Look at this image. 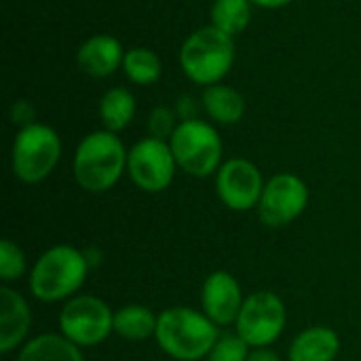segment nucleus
Masks as SVG:
<instances>
[{
    "label": "nucleus",
    "mask_w": 361,
    "mask_h": 361,
    "mask_svg": "<svg viewBox=\"0 0 361 361\" xmlns=\"http://www.w3.org/2000/svg\"><path fill=\"white\" fill-rule=\"evenodd\" d=\"M235 57H237L235 38L209 23L197 27L186 36V40L180 47L178 61L184 76L190 82L205 89L226 78V74L235 63Z\"/></svg>",
    "instance_id": "nucleus-1"
},
{
    "label": "nucleus",
    "mask_w": 361,
    "mask_h": 361,
    "mask_svg": "<svg viewBox=\"0 0 361 361\" xmlns=\"http://www.w3.org/2000/svg\"><path fill=\"white\" fill-rule=\"evenodd\" d=\"M157 343L173 360L197 361L218 343V326L203 313L186 307H173L159 315Z\"/></svg>",
    "instance_id": "nucleus-2"
},
{
    "label": "nucleus",
    "mask_w": 361,
    "mask_h": 361,
    "mask_svg": "<svg viewBox=\"0 0 361 361\" xmlns=\"http://www.w3.org/2000/svg\"><path fill=\"white\" fill-rule=\"evenodd\" d=\"M127 154L118 133L93 131L76 146L74 178L89 192H106L127 171Z\"/></svg>",
    "instance_id": "nucleus-3"
},
{
    "label": "nucleus",
    "mask_w": 361,
    "mask_h": 361,
    "mask_svg": "<svg viewBox=\"0 0 361 361\" xmlns=\"http://www.w3.org/2000/svg\"><path fill=\"white\" fill-rule=\"evenodd\" d=\"M89 273L85 254L70 245L47 250L30 273V290L42 302H57L78 292Z\"/></svg>",
    "instance_id": "nucleus-4"
},
{
    "label": "nucleus",
    "mask_w": 361,
    "mask_h": 361,
    "mask_svg": "<svg viewBox=\"0 0 361 361\" xmlns=\"http://www.w3.org/2000/svg\"><path fill=\"white\" fill-rule=\"evenodd\" d=\"M61 157L57 131L44 123H34L17 131L11 148V167L23 184H38L51 176Z\"/></svg>",
    "instance_id": "nucleus-5"
},
{
    "label": "nucleus",
    "mask_w": 361,
    "mask_h": 361,
    "mask_svg": "<svg viewBox=\"0 0 361 361\" xmlns=\"http://www.w3.org/2000/svg\"><path fill=\"white\" fill-rule=\"evenodd\" d=\"M176 163L182 171L195 178L218 173L222 161V137L214 125L192 118L180 121L176 133L169 140Z\"/></svg>",
    "instance_id": "nucleus-6"
},
{
    "label": "nucleus",
    "mask_w": 361,
    "mask_h": 361,
    "mask_svg": "<svg viewBox=\"0 0 361 361\" xmlns=\"http://www.w3.org/2000/svg\"><path fill=\"white\" fill-rule=\"evenodd\" d=\"M59 328L76 347H95L114 332V313L95 296H76L61 309Z\"/></svg>",
    "instance_id": "nucleus-7"
},
{
    "label": "nucleus",
    "mask_w": 361,
    "mask_h": 361,
    "mask_svg": "<svg viewBox=\"0 0 361 361\" xmlns=\"http://www.w3.org/2000/svg\"><path fill=\"white\" fill-rule=\"evenodd\" d=\"M176 169H178V163H176L169 142L148 135L129 148L127 173L131 182L144 192L165 190L173 182Z\"/></svg>",
    "instance_id": "nucleus-8"
},
{
    "label": "nucleus",
    "mask_w": 361,
    "mask_h": 361,
    "mask_svg": "<svg viewBox=\"0 0 361 361\" xmlns=\"http://www.w3.org/2000/svg\"><path fill=\"white\" fill-rule=\"evenodd\" d=\"M286 328V307L273 292L252 294L237 317V334L254 349L273 345Z\"/></svg>",
    "instance_id": "nucleus-9"
},
{
    "label": "nucleus",
    "mask_w": 361,
    "mask_h": 361,
    "mask_svg": "<svg viewBox=\"0 0 361 361\" xmlns=\"http://www.w3.org/2000/svg\"><path fill=\"white\" fill-rule=\"evenodd\" d=\"M309 203L307 184L294 173L273 176L262 190L258 203V216L262 224L271 228H281L294 222Z\"/></svg>",
    "instance_id": "nucleus-10"
},
{
    "label": "nucleus",
    "mask_w": 361,
    "mask_h": 361,
    "mask_svg": "<svg viewBox=\"0 0 361 361\" xmlns=\"http://www.w3.org/2000/svg\"><path fill=\"white\" fill-rule=\"evenodd\" d=\"M216 190L226 207L247 212L260 203L264 190L262 173L247 159H228L216 173Z\"/></svg>",
    "instance_id": "nucleus-11"
},
{
    "label": "nucleus",
    "mask_w": 361,
    "mask_h": 361,
    "mask_svg": "<svg viewBox=\"0 0 361 361\" xmlns=\"http://www.w3.org/2000/svg\"><path fill=\"white\" fill-rule=\"evenodd\" d=\"M201 302L205 315L216 326H228L237 322L245 300H241V288L237 279L226 271H216L203 283Z\"/></svg>",
    "instance_id": "nucleus-12"
},
{
    "label": "nucleus",
    "mask_w": 361,
    "mask_h": 361,
    "mask_svg": "<svg viewBox=\"0 0 361 361\" xmlns=\"http://www.w3.org/2000/svg\"><path fill=\"white\" fill-rule=\"evenodd\" d=\"M123 42L112 34H93L76 51V66L91 78H108L123 70Z\"/></svg>",
    "instance_id": "nucleus-13"
},
{
    "label": "nucleus",
    "mask_w": 361,
    "mask_h": 361,
    "mask_svg": "<svg viewBox=\"0 0 361 361\" xmlns=\"http://www.w3.org/2000/svg\"><path fill=\"white\" fill-rule=\"evenodd\" d=\"M30 307L21 294L0 288V351L11 353L30 330Z\"/></svg>",
    "instance_id": "nucleus-14"
},
{
    "label": "nucleus",
    "mask_w": 361,
    "mask_h": 361,
    "mask_svg": "<svg viewBox=\"0 0 361 361\" xmlns=\"http://www.w3.org/2000/svg\"><path fill=\"white\" fill-rule=\"evenodd\" d=\"M201 108L205 114L220 125H235L245 114V97L231 85H209L201 93Z\"/></svg>",
    "instance_id": "nucleus-15"
},
{
    "label": "nucleus",
    "mask_w": 361,
    "mask_h": 361,
    "mask_svg": "<svg viewBox=\"0 0 361 361\" xmlns=\"http://www.w3.org/2000/svg\"><path fill=\"white\" fill-rule=\"evenodd\" d=\"M341 351V338L334 330L313 326L300 332L290 345V361H334Z\"/></svg>",
    "instance_id": "nucleus-16"
},
{
    "label": "nucleus",
    "mask_w": 361,
    "mask_h": 361,
    "mask_svg": "<svg viewBox=\"0 0 361 361\" xmlns=\"http://www.w3.org/2000/svg\"><path fill=\"white\" fill-rule=\"evenodd\" d=\"M135 97L127 87H112L99 99V118L106 131L118 133L129 127L135 116Z\"/></svg>",
    "instance_id": "nucleus-17"
},
{
    "label": "nucleus",
    "mask_w": 361,
    "mask_h": 361,
    "mask_svg": "<svg viewBox=\"0 0 361 361\" xmlns=\"http://www.w3.org/2000/svg\"><path fill=\"white\" fill-rule=\"evenodd\" d=\"M17 361H85L78 347L70 343L66 336L57 334H42L30 341Z\"/></svg>",
    "instance_id": "nucleus-18"
},
{
    "label": "nucleus",
    "mask_w": 361,
    "mask_h": 361,
    "mask_svg": "<svg viewBox=\"0 0 361 361\" xmlns=\"http://www.w3.org/2000/svg\"><path fill=\"white\" fill-rule=\"evenodd\" d=\"M123 72L133 85L150 87V85L159 82V78L163 74V63H161V57L152 49H148V47H131L125 53Z\"/></svg>",
    "instance_id": "nucleus-19"
},
{
    "label": "nucleus",
    "mask_w": 361,
    "mask_h": 361,
    "mask_svg": "<svg viewBox=\"0 0 361 361\" xmlns=\"http://www.w3.org/2000/svg\"><path fill=\"white\" fill-rule=\"evenodd\" d=\"M254 4L250 0H214L212 4V25L220 32L237 38L247 30L252 21Z\"/></svg>",
    "instance_id": "nucleus-20"
},
{
    "label": "nucleus",
    "mask_w": 361,
    "mask_h": 361,
    "mask_svg": "<svg viewBox=\"0 0 361 361\" xmlns=\"http://www.w3.org/2000/svg\"><path fill=\"white\" fill-rule=\"evenodd\" d=\"M159 317L142 305H129L114 313V332L127 341H146L157 332Z\"/></svg>",
    "instance_id": "nucleus-21"
},
{
    "label": "nucleus",
    "mask_w": 361,
    "mask_h": 361,
    "mask_svg": "<svg viewBox=\"0 0 361 361\" xmlns=\"http://www.w3.org/2000/svg\"><path fill=\"white\" fill-rule=\"evenodd\" d=\"M180 125V118L176 114L173 108L169 106H154L148 114V135L150 137H157V140H163V142H169L171 135L176 133Z\"/></svg>",
    "instance_id": "nucleus-22"
},
{
    "label": "nucleus",
    "mask_w": 361,
    "mask_h": 361,
    "mask_svg": "<svg viewBox=\"0 0 361 361\" xmlns=\"http://www.w3.org/2000/svg\"><path fill=\"white\" fill-rule=\"evenodd\" d=\"M250 345L239 334H224L209 351L207 361H247Z\"/></svg>",
    "instance_id": "nucleus-23"
},
{
    "label": "nucleus",
    "mask_w": 361,
    "mask_h": 361,
    "mask_svg": "<svg viewBox=\"0 0 361 361\" xmlns=\"http://www.w3.org/2000/svg\"><path fill=\"white\" fill-rule=\"evenodd\" d=\"M25 271V256L17 243L2 239L0 243V277L2 281H15Z\"/></svg>",
    "instance_id": "nucleus-24"
},
{
    "label": "nucleus",
    "mask_w": 361,
    "mask_h": 361,
    "mask_svg": "<svg viewBox=\"0 0 361 361\" xmlns=\"http://www.w3.org/2000/svg\"><path fill=\"white\" fill-rule=\"evenodd\" d=\"M8 116H11V123L13 125H19V129H23V127L36 123V108L27 99H17V102L11 104Z\"/></svg>",
    "instance_id": "nucleus-25"
},
{
    "label": "nucleus",
    "mask_w": 361,
    "mask_h": 361,
    "mask_svg": "<svg viewBox=\"0 0 361 361\" xmlns=\"http://www.w3.org/2000/svg\"><path fill=\"white\" fill-rule=\"evenodd\" d=\"M176 114L180 121H192V118H199L197 112H199V102L192 97V95H180L176 106H173Z\"/></svg>",
    "instance_id": "nucleus-26"
},
{
    "label": "nucleus",
    "mask_w": 361,
    "mask_h": 361,
    "mask_svg": "<svg viewBox=\"0 0 361 361\" xmlns=\"http://www.w3.org/2000/svg\"><path fill=\"white\" fill-rule=\"evenodd\" d=\"M247 361H281V357H279L275 351H271V349L262 347V349H254V351L250 353Z\"/></svg>",
    "instance_id": "nucleus-27"
},
{
    "label": "nucleus",
    "mask_w": 361,
    "mask_h": 361,
    "mask_svg": "<svg viewBox=\"0 0 361 361\" xmlns=\"http://www.w3.org/2000/svg\"><path fill=\"white\" fill-rule=\"evenodd\" d=\"M250 2L258 8H283V6L292 4L294 0H250Z\"/></svg>",
    "instance_id": "nucleus-28"
}]
</instances>
